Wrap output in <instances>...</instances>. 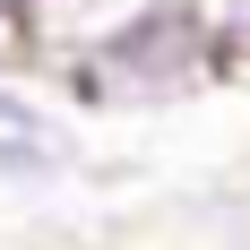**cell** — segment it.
Wrapping results in <instances>:
<instances>
[{"label":"cell","instance_id":"7a4b0ae2","mask_svg":"<svg viewBox=\"0 0 250 250\" xmlns=\"http://www.w3.org/2000/svg\"><path fill=\"white\" fill-rule=\"evenodd\" d=\"M69 173H78V129L0 78V181L35 190V181H69Z\"/></svg>","mask_w":250,"mask_h":250},{"label":"cell","instance_id":"6da1fadb","mask_svg":"<svg viewBox=\"0 0 250 250\" xmlns=\"http://www.w3.org/2000/svg\"><path fill=\"white\" fill-rule=\"evenodd\" d=\"M225 69L190 0H138L69 52V78L86 104H173Z\"/></svg>","mask_w":250,"mask_h":250},{"label":"cell","instance_id":"3957f363","mask_svg":"<svg viewBox=\"0 0 250 250\" xmlns=\"http://www.w3.org/2000/svg\"><path fill=\"white\" fill-rule=\"evenodd\" d=\"M0 9H18V0H0Z\"/></svg>","mask_w":250,"mask_h":250}]
</instances>
